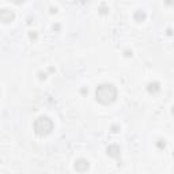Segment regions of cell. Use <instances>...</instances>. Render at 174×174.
I'll list each match as a JSON object with an SVG mask.
<instances>
[{
  "label": "cell",
  "instance_id": "1",
  "mask_svg": "<svg viewBox=\"0 0 174 174\" xmlns=\"http://www.w3.org/2000/svg\"><path fill=\"white\" fill-rule=\"evenodd\" d=\"M95 98L102 105H110L117 98V88L110 83L100 84L95 90Z\"/></svg>",
  "mask_w": 174,
  "mask_h": 174
},
{
  "label": "cell",
  "instance_id": "2",
  "mask_svg": "<svg viewBox=\"0 0 174 174\" xmlns=\"http://www.w3.org/2000/svg\"><path fill=\"white\" fill-rule=\"evenodd\" d=\"M34 131L38 136H48L53 131V121L46 116H40L34 121Z\"/></svg>",
  "mask_w": 174,
  "mask_h": 174
},
{
  "label": "cell",
  "instance_id": "3",
  "mask_svg": "<svg viewBox=\"0 0 174 174\" xmlns=\"http://www.w3.org/2000/svg\"><path fill=\"white\" fill-rule=\"evenodd\" d=\"M14 18H15V14H14V11H11V10H7V8L0 10V20H2L3 23L12 22Z\"/></svg>",
  "mask_w": 174,
  "mask_h": 174
},
{
  "label": "cell",
  "instance_id": "4",
  "mask_svg": "<svg viewBox=\"0 0 174 174\" xmlns=\"http://www.w3.org/2000/svg\"><path fill=\"white\" fill-rule=\"evenodd\" d=\"M90 168V162L84 158H79L75 161V170L76 172H87Z\"/></svg>",
  "mask_w": 174,
  "mask_h": 174
},
{
  "label": "cell",
  "instance_id": "5",
  "mask_svg": "<svg viewBox=\"0 0 174 174\" xmlns=\"http://www.w3.org/2000/svg\"><path fill=\"white\" fill-rule=\"evenodd\" d=\"M108 155L109 156H112V158H116V159H118L120 158V147L118 146H116V144H112V146H109L108 147Z\"/></svg>",
  "mask_w": 174,
  "mask_h": 174
},
{
  "label": "cell",
  "instance_id": "6",
  "mask_svg": "<svg viewBox=\"0 0 174 174\" xmlns=\"http://www.w3.org/2000/svg\"><path fill=\"white\" fill-rule=\"evenodd\" d=\"M159 88H161V86H159L158 82H152V83H148L147 91L148 93H151V94H155V93H158L159 91Z\"/></svg>",
  "mask_w": 174,
  "mask_h": 174
},
{
  "label": "cell",
  "instance_id": "7",
  "mask_svg": "<svg viewBox=\"0 0 174 174\" xmlns=\"http://www.w3.org/2000/svg\"><path fill=\"white\" fill-rule=\"evenodd\" d=\"M134 18L138 20V22H142V20H144L146 19V12L144 11H140V10H139V11H136L135 14H134Z\"/></svg>",
  "mask_w": 174,
  "mask_h": 174
},
{
  "label": "cell",
  "instance_id": "8",
  "mask_svg": "<svg viewBox=\"0 0 174 174\" xmlns=\"http://www.w3.org/2000/svg\"><path fill=\"white\" fill-rule=\"evenodd\" d=\"M29 37H30V40H36V38H37V33H36V32H30Z\"/></svg>",
  "mask_w": 174,
  "mask_h": 174
},
{
  "label": "cell",
  "instance_id": "9",
  "mask_svg": "<svg viewBox=\"0 0 174 174\" xmlns=\"http://www.w3.org/2000/svg\"><path fill=\"white\" fill-rule=\"evenodd\" d=\"M125 56H127V57L132 56V50H125Z\"/></svg>",
  "mask_w": 174,
  "mask_h": 174
}]
</instances>
